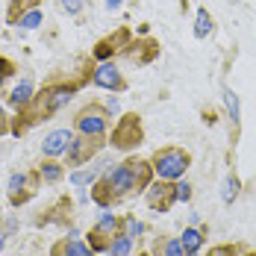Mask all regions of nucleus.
I'll return each mask as SVG.
<instances>
[{
    "label": "nucleus",
    "mask_w": 256,
    "mask_h": 256,
    "mask_svg": "<svg viewBox=\"0 0 256 256\" xmlns=\"http://www.w3.org/2000/svg\"><path fill=\"white\" fill-rule=\"evenodd\" d=\"M77 92H80L77 80H56V82H48V86H44L42 92H36L32 100L12 118V130H9V132H12V136L30 132L36 124L48 121L50 115H56V112L62 109V106H68V103L74 100Z\"/></svg>",
    "instance_id": "1"
},
{
    "label": "nucleus",
    "mask_w": 256,
    "mask_h": 256,
    "mask_svg": "<svg viewBox=\"0 0 256 256\" xmlns=\"http://www.w3.org/2000/svg\"><path fill=\"white\" fill-rule=\"evenodd\" d=\"M154 177H156L154 165L138 159V156H127L121 165H112V168H106L100 174V180L109 186V192L115 198V204L127 200V198L138 194V192H148V186L154 182Z\"/></svg>",
    "instance_id": "2"
},
{
    "label": "nucleus",
    "mask_w": 256,
    "mask_h": 256,
    "mask_svg": "<svg viewBox=\"0 0 256 256\" xmlns=\"http://www.w3.org/2000/svg\"><path fill=\"white\" fill-rule=\"evenodd\" d=\"M150 165H154L156 180H168V182H177L186 177L188 165H192V154L182 150V148H159L150 156Z\"/></svg>",
    "instance_id": "3"
},
{
    "label": "nucleus",
    "mask_w": 256,
    "mask_h": 256,
    "mask_svg": "<svg viewBox=\"0 0 256 256\" xmlns=\"http://www.w3.org/2000/svg\"><path fill=\"white\" fill-rule=\"evenodd\" d=\"M38 188H42L38 168H32V171H15L9 177V182H6V200H9L12 209H21V206H26L38 194Z\"/></svg>",
    "instance_id": "4"
},
{
    "label": "nucleus",
    "mask_w": 256,
    "mask_h": 256,
    "mask_svg": "<svg viewBox=\"0 0 256 256\" xmlns=\"http://www.w3.org/2000/svg\"><path fill=\"white\" fill-rule=\"evenodd\" d=\"M142 142H144V127H142V118H138L136 112L121 115L118 124L109 132V144H112L115 150H124V154H127V150H136Z\"/></svg>",
    "instance_id": "5"
},
{
    "label": "nucleus",
    "mask_w": 256,
    "mask_h": 256,
    "mask_svg": "<svg viewBox=\"0 0 256 256\" xmlns=\"http://www.w3.org/2000/svg\"><path fill=\"white\" fill-rule=\"evenodd\" d=\"M118 232H121V215H115V212H100L98 221L92 224L88 236H86V242H88V248H92L94 254H106L109 244H112V238H115Z\"/></svg>",
    "instance_id": "6"
},
{
    "label": "nucleus",
    "mask_w": 256,
    "mask_h": 256,
    "mask_svg": "<svg viewBox=\"0 0 256 256\" xmlns=\"http://www.w3.org/2000/svg\"><path fill=\"white\" fill-rule=\"evenodd\" d=\"M106 130H109V112L103 106H98V103L82 106L74 115V132H80V136H98V138H103Z\"/></svg>",
    "instance_id": "7"
},
{
    "label": "nucleus",
    "mask_w": 256,
    "mask_h": 256,
    "mask_svg": "<svg viewBox=\"0 0 256 256\" xmlns=\"http://www.w3.org/2000/svg\"><path fill=\"white\" fill-rule=\"evenodd\" d=\"M100 150H103V138H98V136H80L77 132V136L71 138L68 150H65V165H68V168L88 165Z\"/></svg>",
    "instance_id": "8"
},
{
    "label": "nucleus",
    "mask_w": 256,
    "mask_h": 256,
    "mask_svg": "<svg viewBox=\"0 0 256 256\" xmlns=\"http://www.w3.org/2000/svg\"><path fill=\"white\" fill-rule=\"evenodd\" d=\"M92 82H94L98 88L115 92V94L127 88V80H124V74L115 68V62H98V65L92 68Z\"/></svg>",
    "instance_id": "9"
},
{
    "label": "nucleus",
    "mask_w": 256,
    "mask_h": 256,
    "mask_svg": "<svg viewBox=\"0 0 256 256\" xmlns=\"http://www.w3.org/2000/svg\"><path fill=\"white\" fill-rule=\"evenodd\" d=\"M148 206L154 209V212H168L171 206L177 204V192H174V182H168V180H156L148 186Z\"/></svg>",
    "instance_id": "10"
},
{
    "label": "nucleus",
    "mask_w": 256,
    "mask_h": 256,
    "mask_svg": "<svg viewBox=\"0 0 256 256\" xmlns=\"http://www.w3.org/2000/svg\"><path fill=\"white\" fill-rule=\"evenodd\" d=\"M130 44V30H118V32H112V36H106V38H100L98 44H94V50H92V56H94V62H109L112 56L118 50H124Z\"/></svg>",
    "instance_id": "11"
},
{
    "label": "nucleus",
    "mask_w": 256,
    "mask_h": 256,
    "mask_svg": "<svg viewBox=\"0 0 256 256\" xmlns=\"http://www.w3.org/2000/svg\"><path fill=\"white\" fill-rule=\"evenodd\" d=\"M71 138H74V130H68V127L53 130V132H48V136H44V142H42V154L48 156V159L65 156L68 144H71Z\"/></svg>",
    "instance_id": "12"
},
{
    "label": "nucleus",
    "mask_w": 256,
    "mask_h": 256,
    "mask_svg": "<svg viewBox=\"0 0 256 256\" xmlns=\"http://www.w3.org/2000/svg\"><path fill=\"white\" fill-rule=\"evenodd\" d=\"M50 256H94V250L74 236H65V238H56L50 244Z\"/></svg>",
    "instance_id": "13"
},
{
    "label": "nucleus",
    "mask_w": 256,
    "mask_h": 256,
    "mask_svg": "<svg viewBox=\"0 0 256 256\" xmlns=\"http://www.w3.org/2000/svg\"><path fill=\"white\" fill-rule=\"evenodd\" d=\"M32 94H36V88H32V80L24 77L18 86H15V88H12V92H9V98H6V100H9V106H12V109H18V112H21L26 103L32 100Z\"/></svg>",
    "instance_id": "14"
},
{
    "label": "nucleus",
    "mask_w": 256,
    "mask_h": 256,
    "mask_svg": "<svg viewBox=\"0 0 256 256\" xmlns=\"http://www.w3.org/2000/svg\"><path fill=\"white\" fill-rule=\"evenodd\" d=\"M204 242L206 236L200 227H186L182 230V236H180V244H182V250H186V256H194L204 250Z\"/></svg>",
    "instance_id": "15"
},
{
    "label": "nucleus",
    "mask_w": 256,
    "mask_h": 256,
    "mask_svg": "<svg viewBox=\"0 0 256 256\" xmlns=\"http://www.w3.org/2000/svg\"><path fill=\"white\" fill-rule=\"evenodd\" d=\"M38 174H42V182L56 186V182H62V180H65V165H62V162H56V159H44V162L38 165Z\"/></svg>",
    "instance_id": "16"
},
{
    "label": "nucleus",
    "mask_w": 256,
    "mask_h": 256,
    "mask_svg": "<svg viewBox=\"0 0 256 256\" xmlns=\"http://www.w3.org/2000/svg\"><path fill=\"white\" fill-rule=\"evenodd\" d=\"M68 215H71V200H68V198H59V204L50 206V212H48V215H42L36 224H53V221H56V224H65V221H68Z\"/></svg>",
    "instance_id": "17"
},
{
    "label": "nucleus",
    "mask_w": 256,
    "mask_h": 256,
    "mask_svg": "<svg viewBox=\"0 0 256 256\" xmlns=\"http://www.w3.org/2000/svg\"><path fill=\"white\" fill-rule=\"evenodd\" d=\"M30 9H38V0H9V9H6V24L18 26L21 15Z\"/></svg>",
    "instance_id": "18"
},
{
    "label": "nucleus",
    "mask_w": 256,
    "mask_h": 256,
    "mask_svg": "<svg viewBox=\"0 0 256 256\" xmlns=\"http://www.w3.org/2000/svg\"><path fill=\"white\" fill-rule=\"evenodd\" d=\"M224 103H227V115H230V121H232V130L238 132V127H242V103H238V94L232 88H224Z\"/></svg>",
    "instance_id": "19"
},
{
    "label": "nucleus",
    "mask_w": 256,
    "mask_h": 256,
    "mask_svg": "<svg viewBox=\"0 0 256 256\" xmlns=\"http://www.w3.org/2000/svg\"><path fill=\"white\" fill-rule=\"evenodd\" d=\"M154 256H186V250H182L180 238H156Z\"/></svg>",
    "instance_id": "20"
},
{
    "label": "nucleus",
    "mask_w": 256,
    "mask_h": 256,
    "mask_svg": "<svg viewBox=\"0 0 256 256\" xmlns=\"http://www.w3.org/2000/svg\"><path fill=\"white\" fill-rule=\"evenodd\" d=\"M132 250H136V242L127 238L124 232H118V236L112 238V244H109V250H106V254H109V256H132Z\"/></svg>",
    "instance_id": "21"
},
{
    "label": "nucleus",
    "mask_w": 256,
    "mask_h": 256,
    "mask_svg": "<svg viewBox=\"0 0 256 256\" xmlns=\"http://www.w3.org/2000/svg\"><path fill=\"white\" fill-rule=\"evenodd\" d=\"M212 32V15H209V9H198V15H194V36L198 38H206Z\"/></svg>",
    "instance_id": "22"
},
{
    "label": "nucleus",
    "mask_w": 256,
    "mask_h": 256,
    "mask_svg": "<svg viewBox=\"0 0 256 256\" xmlns=\"http://www.w3.org/2000/svg\"><path fill=\"white\" fill-rule=\"evenodd\" d=\"M238 186H242V182H238L236 174H227V177H224V182H221V200H224L227 206L238 198Z\"/></svg>",
    "instance_id": "23"
},
{
    "label": "nucleus",
    "mask_w": 256,
    "mask_h": 256,
    "mask_svg": "<svg viewBox=\"0 0 256 256\" xmlns=\"http://www.w3.org/2000/svg\"><path fill=\"white\" fill-rule=\"evenodd\" d=\"M121 232H124L127 238H132V242H136V238H142V232H144V224H142L136 215H124V218H121Z\"/></svg>",
    "instance_id": "24"
},
{
    "label": "nucleus",
    "mask_w": 256,
    "mask_h": 256,
    "mask_svg": "<svg viewBox=\"0 0 256 256\" xmlns=\"http://www.w3.org/2000/svg\"><path fill=\"white\" fill-rule=\"evenodd\" d=\"M42 21H44L42 9H30V12H24V15H21L18 26H21V30H38V26H42Z\"/></svg>",
    "instance_id": "25"
},
{
    "label": "nucleus",
    "mask_w": 256,
    "mask_h": 256,
    "mask_svg": "<svg viewBox=\"0 0 256 256\" xmlns=\"http://www.w3.org/2000/svg\"><path fill=\"white\" fill-rule=\"evenodd\" d=\"M98 177H100V174H98L94 168H88V171H74V174H71V182H74V186H94Z\"/></svg>",
    "instance_id": "26"
},
{
    "label": "nucleus",
    "mask_w": 256,
    "mask_h": 256,
    "mask_svg": "<svg viewBox=\"0 0 256 256\" xmlns=\"http://www.w3.org/2000/svg\"><path fill=\"white\" fill-rule=\"evenodd\" d=\"M15 62L12 59H6V56H0V92H3V86H6V80L9 77H15Z\"/></svg>",
    "instance_id": "27"
},
{
    "label": "nucleus",
    "mask_w": 256,
    "mask_h": 256,
    "mask_svg": "<svg viewBox=\"0 0 256 256\" xmlns=\"http://www.w3.org/2000/svg\"><path fill=\"white\" fill-rule=\"evenodd\" d=\"M174 192H177V204H188V200H192V186H188V182L177 180V182H174Z\"/></svg>",
    "instance_id": "28"
},
{
    "label": "nucleus",
    "mask_w": 256,
    "mask_h": 256,
    "mask_svg": "<svg viewBox=\"0 0 256 256\" xmlns=\"http://www.w3.org/2000/svg\"><path fill=\"white\" fill-rule=\"evenodd\" d=\"M206 256H238V248L236 244H215V248H209Z\"/></svg>",
    "instance_id": "29"
},
{
    "label": "nucleus",
    "mask_w": 256,
    "mask_h": 256,
    "mask_svg": "<svg viewBox=\"0 0 256 256\" xmlns=\"http://www.w3.org/2000/svg\"><path fill=\"white\" fill-rule=\"evenodd\" d=\"M59 6L68 12V15H80L86 9V0H59Z\"/></svg>",
    "instance_id": "30"
},
{
    "label": "nucleus",
    "mask_w": 256,
    "mask_h": 256,
    "mask_svg": "<svg viewBox=\"0 0 256 256\" xmlns=\"http://www.w3.org/2000/svg\"><path fill=\"white\" fill-rule=\"evenodd\" d=\"M12 130V124H9V118H6V112H3V106H0V136H6Z\"/></svg>",
    "instance_id": "31"
},
{
    "label": "nucleus",
    "mask_w": 256,
    "mask_h": 256,
    "mask_svg": "<svg viewBox=\"0 0 256 256\" xmlns=\"http://www.w3.org/2000/svg\"><path fill=\"white\" fill-rule=\"evenodd\" d=\"M124 6V0H106V9L109 12H115V9H121Z\"/></svg>",
    "instance_id": "32"
},
{
    "label": "nucleus",
    "mask_w": 256,
    "mask_h": 256,
    "mask_svg": "<svg viewBox=\"0 0 256 256\" xmlns=\"http://www.w3.org/2000/svg\"><path fill=\"white\" fill-rule=\"evenodd\" d=\"M106 112H118V100H115V98L106 100Z\"/></svg>",
    "instance_id": "33"
},
{
    "label": "nucleus",
    "mask_w": 256,
    "mask_h": 256,
    "mask_svg": "<svg viewBox=\"0 0 256 256\" xmlns=\"http://www.w3.org/2000/svg\"><path fill=\"white\" fill-rule=\"evenodd\" d=\"M248 256H256V250H250V254H248Z\"/></svg>",
    "instance_id": "34"
},
{
    "label": "nucleus",
    "mask_w": 256,
    "mask_h": 256,
    "mask_svg": "<svg viewBox=\"0 0 256 256\" xmlns=\"http://www.w3.org/2000/svg\"><path fill=\"white\" fill-rule=\"evenodd\" d=\"M138 256H150V254H138Z\"/></svg>",
    "instance_id": "35"
},
{
    "label": "nucleus",
    "mask_w": 256,
    "mask_h": 256,
    "mask_svg": "<svg viewBox=\"0 0 256 256\" xmlns=\"http://www.w3.org/2000/svg\"><path fill=\"white\" fill-rule=\"evenodd\" d=\"M0 248H3V238H0Z\"/></svg>",
    "instance_id": "36"
}]
</instances>
